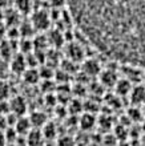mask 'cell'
<instances>
[{"label": "cell", "mask_w": 145, "mask_h": 146, "mask_svg": "<svg viewBox=\"0 0 145 146\" xmlns=\"http://www.w3.org/2000/svg\"><path fill=\"white\" fill-rule=\"evenodd\" d=\"M67 5L95 48L124 65L145 66V0H68Z\"/></svg>", "instance_id": "obj_1"}, {"label": "cell", "mask_w": 145, "mask_h": 146, "mask_svg": "<svg viewBox=\"0 0 145 146\" xmlns=\"http://www.w3.org/2000/svg\"><path fill=\"white\" fill-rule=\"evenodd\" d=\"M29 21L32 23L36 32H44L49 28L52 19H51L49 11H47L45 8H37V9L32 11Z\"/></svg>", "instance_id": "obj_2"}, {"label": "cell", "mask_w": 145, "mask_h": 146, "mask_svg": "<svg viewBox=\"0 0 145 146\" xmlns=\"http://www.w3.org/2000/svg\"><path fill=\"white\" fill-rule=\"evenodd\" d=\"M67 44H68L67 48H65L67 58L71 60V61L77 62V64L83 62V60H85L84 46L81 45L80 42H76V41H71V42H67Z\"/></svg>", "instance_id": "obj_3"}, {"label": "cell", "mask_w": 145, "mask_h": 146, "mask_svg": "<svg viewBox=\"0 0 145 146\" xmlns=\"http://www.w3.org/2000/svg\"><path fill=\"white\" fill-rule=\"evenodd\" d=\"M8 101H9V109H11V113H13V114L17 115V117H21V115L27 114L28 104H27V100H25L23 96L9 97Z\"/></svg>", "instance_id": "obj_4"}, {"label": "cell", "mask_w": 145, "mask_h": 146, "mask_svg": "<svg viewBox=\"0 0 145 146\" xmlns=\"http://www.w3.org/2000/svg\"><path fill=\"white\" fill-rule=\"evenodd\" d=\"M81 72L87 77H96L99 76L100 72H101V65L95 58H87V60H83Z\"/></svg>", "instance_id": "obj_5"}, {"label": "cell", "mask_w": 145, "mask_h": 146, "mask_svg": "<svg viewBox=\"0 0 145 146\" xmlns=\"http://www.w3.org/2000/svg\"><path fill=\"white\" fill-rule=\"evenodd\" d=\"M99 78H100V84L103 85L104 88H113L120 77H118V73L115 69H109L108 68V69H104V70L101 69V72L99 74Z\"/></svg>", "instance_id": "obj_6"}, {"label": "cell", "mask_w": 145, "mask_h": 146, "mask_svg": "<svg viewBox=\"0 0 145 146\" xmlns=\"http://www.w3.org/2000/svg\"><path fill=\"white\" fill-rule=\"evenodd\" d=\"M130 102L133 104V106H140V105H144L145 102V85H133L132 89H130L129 94Z\"/></svg>", "instance_id": "obj_7"}, {"label": "cell", "mask_w": 145, "mask_h": 146, "mask_svg": "<svg viewBox=\"0 0 145 146\" xmlns=\"http://www.w3.org/2000/svg\"><path fill=\"white\" fill-rule=\"evenodd\" d=\"M8 62H9V69H11V72L16 73V74H19V76H21L24 70L27 69L25 57H24V54L19 53V52L13 54L12 58Z\"/></svg>", "instance_id": "obj_8"}, {"label": "cell", "mask_w": 145, "mask_h": 146, "mask_svg": "<svg viewBox=\"0 0 145 146\" xmlns=\"http://www.w3.org/2000/svg\"><path fill=\"white\" fill-rule=\"evenodd\" d=\"M77 125L80 126V129L83 131H89L97 125V118L93 113H88L84 111L80 115V118H77Z\"/></svg>", "instance_id": "obj_9"}, {"label": "cell", "mask_w": 145, "mask_h": 146, "mask_svg": "<svg viewBox=\"0 0 145 146\" xmlns=\"http://www.w3.org/2000/svg\"><path fill=\"white\" fill-rule=\"evenodd\" d=\"M24 138H25L27 146H43L45 143V138H44L41 130L36 129V127H32L28 131V134L24 135Z\"/></svg>", "instance_id": "obj_10"}, {"label": "cell", "mask_w": 145, "mask_h": 146, "mask_svg": "<svg viewBox=\"0 0 145 146\" xmlns=\"http://www.w3.org/2000/svg\"><path fill=\"white\" fill-rule=\"evenodd\" d=\"M13 129L17 133V135L20 137H24V135L28 134V131L32 129V125H31V121L27 115H21V117H17L15 125H13Z\"/></svg>", "instance_id": "obj_11"}, {"label": "cell", "mask_w": 145, "mask_h": 146, "mask_svg": "<svg viewBox=\"0 0 145 146\" xmlns=\"http://www.w3.org/2000/svg\"><path fill=\"white\" fill-rule=\"evenodd\" d=\"M132 86H133V82H130L128 78H125V77H121V78H118L117 82L115 84V93L116 96L118 97H128V94H129L130 89H132Z\"/></svg>", "instance_id": "obj_12"}, {"label": "cell", "mask_w": 145, "mask_h": 146, "mask_svg": "<svg viewBox=\"0 0 145 146\" xmlns=\"http://www.w3.org/2000/svg\"><path fill=\"white\" fill-rule=\"evenodd\" d=\"M47 40H48V44H51L55 49H57L65 44V35L60 29H52L47 36Z\"/></svg>", "instance_id": "obj_13"}, {"label": "cell", "mask_w": 145, "mask_h": 146, "mask_svg": "<svg viewBox=\"0 0 145 146\" xmlns=\"http://www.w3.org/2000/svg\"><path fill=\"white\" fill-rule=\"evenodd\" d=\"M28 118H29V121H31L32 127H36V129H41V127L47 123V121H48L47 114L44 113V111H41V110L32 111V113L28 115Z\"/></svg>", "instance_id": "obj_14"}, {"label": "cell", "mask_w": 145, "mask_h": 146, "mask_svg": "<svg viewBox=\"0 0 145 146\" xmlns=\"http://www.w3.org/2000/svg\"><path fill=\"white\" fill-rule=\"evenodd\" d=\"M21 78L25 84L28 85H36L40 82V74H39L37 68H27L21 74Z\"/></svg>", "instance_id": "obj_15"}, {"label": "cell", "mask_w": 145, "mask_h": 146, "mask_svg": "<svg viewBox=\"0 0 145 146\" xmlns=\"http://www.w3.org/2000/svg\"><path fill=\"white\" fill-rule=\"evenodd\" d=\"M40 130H41L43 135H44V138H45V142L47 141H56V138L59 137L57 126H56L53 122H49V121H47V123Z\"/></svg>", "instance_id": "obj_16"}, {"label": "cell", "mask_w": 145, "mask_h": 146, "mask_svg": "<svg viewBox=\"0 0 145 146\" xmlns=\"http://www.w3.org/2000/svg\"><path fill=\"white\" fill-rule=\"evenodd\" d=\"M17 29H19L20 33V38H32L36 35V29L33 28V25H32L29 20L20 21L19 25H17Z\"/></svg>", "instance_id": "obj_17"}, {"label": "cell", "mask_w": 145, "mask_h": 146, "mask_svg": "<svg viewBox=\"0 0 145 146\" xmlns=\"http://www.w3.org/2000/svg\"><path fill=\"white\" fill-rule=\"evenodd\" d=\"M16 11L20 15H31L35 8L33 0H15V7Z\"/></svg>", "instance_id": "obj_18"}, {"label": "cell", "mask_w": 145, "mask_h": 146, "mask_svg": "<svg viewBox=\"0 0 145 146\" xmlns=\"http://www.w3.org/2000/svg\"><path fill=\"white\" fill-rule=\"evenodd\" d=\"M39 69V74H40V81L43 80H52L55 77V69L53 66L48 65V64H41Z\"/></svg>", "instance_id": "obj_19"}, {"label": "cell", "mask_w": 145, "mask_h": 146, "mask_svg": "<svg viewBox=\"0 0 145 146\" xmlns=\"http://www.w3.org/2000/svg\"><path fill=\"white\" fill-rule=\"evenodd\" d=\"M11 97V86L5 80L0 78V101L8 100Z\"/></svg>", "instance_id": "obj_20"}, {"label": "cell", "mask_w": 145, "mask_h": 146, "mask_svg": "<svg viewBox=\"0 0 145 146\" xmlns=\"http://www.w3.org/2000/svg\"><path fill=\"white\" fill-rule=\"evenodd\" d=\"M56 146H76V139L69 134L60 135L56 139Z\"/></svg>", "instance_id": "obj_21"}, {"label": "cell", "mask_w": 145, "mask_h": 146, "mask_svg": "<svg viewBox=\"0 0 145 146\" xmlns=\"http://www.w3.org/2000/svg\"><path fill=\"white\" fill-rule=\"evenodd\" d=\"M128 118H130V121L138 122L142 119V110L138 106H130V109L128 110Z\"/></svg>", "instance_id": "obj_22"}, {"label": "cell", "mask_w": 145, "mask_h": 146, "mask_svg": "<svg viewBox=\"0 0 145 146\" xmlns=\"http://www.w3.org/2000/svg\"><path fill=\"white\" fill-rule=\"evenodd\" d=\"M48 1L52 9H63L68 4V0H48Z\"/></svg>", "instance_id": "obj_23"}, {"label": "cell", "mask_w": 145, "mask_h": 146, "mask_svg": "<svg viewBox=\"0 0 145 146\" xmlns=\"http://www.w3.org/2000/svg\"><path fill=\"white\" fill-rule=\"evenodd\" d=\"M8 127V122H7V115L0 114V130H5Z\"/></svg>", "instance_id": "obj_24"}, {"label": "cell", "mask_w": 145, "mask_h": 146, "mask_svg": "<svg viewBox=\"0 0 145 146\" xmlns=\"http://www.w3.org/2000/svg\"><path fill=\"white\" fill-rule=\"evenodd\" d=\"M5 32H7V24L4 20H0V37L5 35Z\"/></svg>", "instance_id": "obj_25"}, {"label": "cell", "mask_w": 145, "mask_h": 146, "mask_svg": "<svg viewBox=\"0 0 145 146\" xmlns=\"http://www.w3.org/2000/svg\"><path fill=\"white\" fill-rule=\"evenodd\" d=\"M7 138H5V133L4 130H0V146H7Z\"/></svg>", "instance_id": "obj_26"}, {"label": "cell", "mask_w": 145, "mask_h": 146, "mask_svg": "<svg viewBox=\"0 0 145 146\" xmlns=\"http://www.w3.org/2000/svg\"><path fill=\"white\" fill-rule=\"evenodd\" d=\"M43 146H56V142H55V141H47Z\"/></svg>", "instance_id": "obj_27"}, {"label": "cell", "mask_w": 145, "mask_h": 146, "mask_svg": "<svg viewBox=\"0 0 145 146\" xmlns=\"http://www.w3.org/2000/svg\"><path fill=\"white\" fill-rule=\"evenodd\" d=\"M142 130L145 131V119H144V121H142Z\"/></svg>", "instance_id": "obj_28"}, {"label": "cell", "mask_w": 145, "mask_h": 146, "mask_svg": "<svg viewBox=\"0 0 145 146\" xmlns=\"http://www.w3.org/2000/svg\"><path fill=\"white\" fill-rule=\"evenodd\" d=\"M141 142H142V145H144V146H145V135H144V139H142Z\"/></svg>", "instance_id": "obj_29"}, {"label": "cell", "mask_w": 145, "mask_h": 146, "mask_svg": "<svg viewBox=\"0 0 145 146\" xmlns=\"http://www.w3.org/2000/svg\"><path fill=\"white\" fill-rule=\"evenodd\" d=\"M144 111H145V102H144Z\"/></svg>", "instance_id": "obj_30"}, {"label": "cell", "mask_w": 145, "mask_h": 146, "mask_svg": "<svg viewBox=\"0 0 145 146\" xmlns=\"http://www.w3.org/2000/svg\"><path fill=\"white\" fill-rule=\"evenodd\" d=\"M0 41H1V37H0Z\"/></svg>", "instance_id": "obj_31"}, {"label": "cell", "mask_w": 145, "mask_h": 146, "mask_svg": "<svg viewBox=\"0 0 145 146\" xmlns=\"http://www.w3.org/2000/svg\"><path fill=\"white\" fill-rule=\"evenodd\" d=\"M144 80H145V76H144Z\"/></svg>", "instance_id": "obj_32"}]
</instances>
